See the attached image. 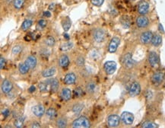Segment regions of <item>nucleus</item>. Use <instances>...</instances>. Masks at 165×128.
Instances as JSON below:
<instances>
[{
	"label": "nucleus",
	"instance_id": "a19ab883",
	"mask_svg": "<svg viewBox=\"0 0 165 128\" xmlns=\"http://www.w3.org/2000/svg\"><path fill=\"white\" fill-rule=\"evenodd\" d=\"M104 2V0H91V2L95 6H101Z\"/></svg>",
	"mask_w": 165,
	"mask_h": 128
},
{
	"label": "nucleus",
	"instance_id": "58836bf2",
	"mask_svg": "<svg viewBox=\"0 0 165 128\" xmlns=\"http://www.w3.org/2000/svg\"><path fill=\"white\" fill-rule=\"evenodd\" d=\"M85 63V59L83 56H79V58H77L76 60V65L79 66H84Z\"/></svg>",
	"mask_w": 165,
	"mask_h": 128
},
{
	"label": "nucleus",
	"instance_id": "39448f33",
	"mask_svg": "<svg viewBox=\"0 0 165 128\" xmlns=\"http://www.w3.org/2000/svg\"><path fill=\"white\" fill-rule=\"evenodd\" d=\"M93 38L96 42L101 43L105 40L106 33L102 28H97L93 32Z\"/></svg>",
	"mask_w": 165,
	"mask_h": 128
},
{
	"label": "nucleus",
	"instance_id": "9d476101",
	"mask_svg": "<svg viewBox=\"0 0 165 128\" xmlns=\"http://www.w3.org/2000/svg\"><path fill=\"white\" fill-rule=\"evenodd\" d=\"M120 118L118 115L112 114L107 118V125L110 127H117L119 125L120 123Z\"/></svg>",
	"mask_w": 165,
	"mask_h": 128
},
{
	"label": "nucleus",
	"instance_id": "ddd939ff",
	"mask_svg": "<svg viewBox=\"0 0 165 128\" xmlns=\"http://www.w3.org/2000/svg\"><path fill=\"white\" fill-rule=\"evenodd\" d=\"M104 68L105 72H107V74H113L117 70V63L113 61H107L105 63Z\"/></svg>",
	"mask_w": 165,
	"mask_h": 128
},
{
	"label": "nucleus",
	"instance_id": "f03ea898",
	"mask_svg": "<svg viewBox=\"0 0 165 128\" xmlns=\"http://www.w3.org/2000/svg\"><path fill=\"white\" fill-rule=\"evenodd\" d=\"M164 72L162 71H157L154 72L151 76V82L155 86H159L163 83L164 80Z\"/></svg>",
	"mask_w": 165,
	"mask_h": 128
},
{
	"label": "nucleus",
	"instance_id": "c756f323",
	"mask_svg": "<svg viewBox=\"0 0 165 128\" xmlns=\"http://www.w3.org/2000/svg\"><path fill=\"white\" fill-rule=\"evenodd\" d=\"M32 20H30V19H26V20H24V22L22 23L21 24V29L23 31H26L28 30V28H30L32 25Z\"/></svg>",
	"mask_w": 165,
	"mask_h": 128
},
{
	"label": "nucleus",
	"instance_id": "412c9836",
	"mask_svg": "<svg viewBox=\"0 0 165 128\" xmlns=\"http://www.w3.org/2000/svg\"><path fill=\"white\" fill-rule=\"evenodd\" d=\"M61 97L64 101H68L72 98V92L69 88H64L61 92Z\"/></svg>",
	"mask_w": 165,
	"mask_h": 128
},
{
	"label": "nucleus",
	"instance_id": "0eeeda50",
	"mask_svg": "<svg viewBox=\"0 0 165 128\" xmlns=\"http://www.w3.org/2000/svg\"><path fill=\"white\" fill-rule=\"evenodd\" d=\"M148 61L150 66L152 67H156L159 63V56L155 51H151L149 52L148 55Z\"/></svg>",
	"mask_w": 165,
	"mask_h": 128
},
{
	"label": "nucleus",
	"instance_id": "f257e3e1",
	"mask_svg": "<svg viewBox=\"0 0 165 128\" xmlns=\"http://www.w3.org/2000/svg\"><path fill=\"white\" fill-rule=\"evenodd\" d=\"M72 127L75 128H88L91 127V123L86 117H80L74 120Z\"/></svg>",
	"mask_w": 165,
	"mask_h": 128
},
{
	"label": "nucleus",
	"instance_id": "20e7f679",
	"mask_svg": "<svg viewBox=\"0 0 165 128\" xmlns=\"http://www.w3.org/2000/svg\"><path fill=\"white\" fill-rule=\"evenodd\" d=\"M135 24L138 28H145L149 25L150 21L147 16H145V15H141L138 16L135 19Z\"/></svg>",
	"mask_w": 165,
	"mask_h": 128
},
{
	"label": "nucleus",
	"instance_id": "1a4fd4ad",
	"mask_svg": "<svg viewBox=\"0 0 165 128\" xmlns=\"http://www.w3.org/2000/svg\"><path fill=\"white\" fill-rule=\"evenodd\" d=\"M120 119L126 125H131L134 122V115L130 112L125 111L121 114Z\"/></svg>",
	"mask_w": 165,
	"mask_h": 128
},
{
	"label": "nucleus",
	"instance_id": "e433bc0d",
	"mask_svg": "<svg viewBox=\"0 0 165 128\" xmlns=\"http://www.w3.org/2000/svg\"><path fill=\"white\" fill-rule=\"evenodd\" d=\"M46 24H47V22H46V20L40 19V20L38 21V23H37V29L42 30L44 28H46Z\"/></svg>",
	"mask_w": 165,
	"mask_h": 128
},
{
	"label": "nucleus",
	"instance_id": "aec40b11",
	"mask_svg": "<svg viewBox=\"0 0 165 128\" xmlns=\"http://www.w3.org/2000/svg\"><path fill=\"white\" fill-rule=\"evenodd\" d=\"M25 63L28 65L30 69H34L36 67L37 61V58L35 56H28V58L25 60Z\"/></svg>",
	"mask_w": 165,
	"mask_h": 128
},
{
	"label": "nucleus",
	"instance_id": "4468645a",
	"mask_svg": "<svg viewBox=\"0 0 165 128\" xmlns=\"http://www.w3.org/2000/svg\"><path fill=\"white\" fill-rule=\"evenodd\" d=\"M31 111H32L33 114H34L35 116L38 117V118L42 117L45 112L44 107L41 105V104H37V105H35V106L32 107Z\"/></svg>",
	"mask_w": 165,
	"mask_h": 128
},
{
	"label": "nucleus",
	"instance_id": "f704fd0d",
	"mask_svg": "<svg viewBox=\"0 0 165 128\" xmlns=\"http://www.w3.org/2000/svg\"><path fill=\"white\" fill-rule=\"evenodd\" d=\"M25 0H13V5L16 9H20L24 6Z\"/></svg>",
	"mask_w": 165,
	"mask_h": 128
},
{
	"label": "nucleus",
	"instance_id": "49530a36",
	"mask_svg": "<svg viewBox=\"0 0 165 128\" xmlns=\"http://www.w3.org/2000/svg\"><path fill=\"white\" fill-rule=\"evenodd\" d=\"M2 114H3V115H5V117H7L9 114V111H8V110H5Z\"/></svg>",
	"mask_w": 165,
	"mask_h": 128
},
{
	"label": "nucleus",
	"instance_id": "4be33fe9",
	"mask_svg": "<svg viewBox=\"0 0 165 128\" xmlns=\"http://www.w3.org/2000/svg\"><path fill=\"white\" fill-rule=\"evenodd\" d=\"M151 43L154 47H158L162 43V37L158 34H153V38Z\"/></svg>",
	"mask_w": 165,
	"mask_h": 128
},
{
	"label": "nucleus",
	"instance_id": "79ce46f5",
	"mask_svg": "<svg viewBox=\"0 0 165 128\" xmlns=\"http://www.w3.org/2000/svg\"><path fill=\"white\" fill-rule=\"evenodd\" d=\"M6 59L3 57V56H1V58H0V68L1 70L4 68L5 66H6Z\"/></svg>",
	"mask_w": 165,
	"mask_h": 128
},
{
	"label": "nucleus",
	"instance_id": "473e14b6",
	"mask_svg": "<svg viewBox=\"0 0 165 128\" xmlns=\"http://www.w3.org/2000/svg\"><path fill=\"white\" fill-rule=\"evenodd\" d=\"M38 88L40 89V91L41 92H46V91H48V88H50L49 87V84L48 82H40V84L38 85Z\"/></svg>",
	"mask_w": 165,
	"mask_h": 128
},
{
	"label": "nucleus",
	"instance_id": "f8f14e48",
	"mask_svg": "<svg viewBox=\"0 0 165 128\" xmlns=\"http://www.w3.org/2000/svg\"><path fill=\"white\" fill-rule=\"evenodd\" d=\"M119 44H120V39L118 37H114V38H112V40H110V44H109V52L111 53V54L116 52Z\"/></svg>",
	"mask_w": 165,
	"mask_h": 128
},
{
	"label": "nucleus",
	"instance_id": "c9c22d12",
	"mask_svg": "<svg viewBox=\"0 0 165 128\" xmlns=\"http://www.w3.org/2000/svg\"><path fill=\"white\" fill-rule=\"evenodd\" d=\"M142 127L145 128H155L157 127V125L155 123L151 122V121H145V122L143 123Z\"/></svg>",
	"mask_w": 165,
	"mask_h": 128
},
{
	"label": "nucleus",
	"instance_id": "5701e85b",
	"mask_svg": "<svg viewBox=\"0 0 165 128\" xmlns=\"http://www.w3.org/2000/svg\"><path fill=\"white\" fill-rule=\"evenodd\" d=\"M86 90L88 93H91V94L95 93L96 92V90H97V85H96V83L95 82H92V81L88 82L86 85Z\"/></svg>",
	"mask_w": 165,
	"mask_h": 128
},
{
	"label": "nucleus",
	"instance_id": "6ab92c4d",
	"mask_svg": "<svg viewBox=\"0 0 165 128\" xmlns=\"http://www.w3.org/2000/svg\"><path fill=\"white\" fill-rule=\"evenodd\" d=\"M59 64L61 67H66L68 66L69 64V59H68V56L66 54H63L62 56L59 57Z\"/></svg>",
	"mask_w": 165,
	"mask_h": 128
},
{
	"label": "nucleus",
	"instance_id": "dca6fc26",
	"mask_svg": "<svg viewBox=\"0 0 165 128\" xmlns=\"http://www.w3.org/2000/svg\"><path fill=\"white\" fill-rule=\"evenodd\" d=\"M119 22L123 28H129L131 26V19L129 15H123L119 19Z\"/></svg>",
	"mask_w": 165,
	"mask_h": 128
},
{
	"label": "nucleus",
	"instance_id": "c03bdc74",
	"mask_svg": "<svg viewBox=\"0 0 165 128\" xmlns=\"http://www.w3.org/2000/svg\"><path fill=\"white\" fill-rule=\"evenodd\" d=\"M35 90H36V88H35V86H30V88H28V92H30V93H33Z\"/></svg>",
	"mask_w": 165,
	"mask_h": 128
},
{
	"label": "nucleus",
	"instance_id": "de8ad7c7",
	"mask_svg": "<svg viewBox=\"0 0 165 128\" xmlns=\"http://www.w3.org/2000/svg\"><path fill=\"white\" fill-rule=\"evenodd\" d=\"M64 38L66 39V40H69V36H68L67 34H64Z\"/></svg>",
	"mask_w": 165,
	"mask_h": 128
},
{
	"label": "nucleus",
	"instance_id": "a211bd4d",
	"mask_svg": "<svg viewBox=\"0 0 165 128\" xmlns=\"http://www.w3.org/2000/svg\"><path fill=\"white\" fill-rule=\"evenodd\" d=\"M46 82H48L49 84V87L51 89V91L52 92H57V89L59 88V82L58 80L57 79H51L47 80Z\"/></svg>",
	"mask_w": 165,
	"mask_h": 128
},
{
	"label": "nucleus",
	"instance_id": "b1692460",
	"mask_svg": "<svg viewBox=\"0 0 165 128\" xmlns=\"http://www.w3.org/2000/svg\"><path fill=\"white\" fill-rule=\"evenodd\" d=\"M67 124H68V121H67V119L66 118H59L56 121V125H57V127L59 128H64L66 127Z\"/></svg>",
	"mask_w": 165,
	"mask_h": 128
},
{
	"label": "nucleus",
	"instance_id": "2f4dec72",
	"mask_svg": "<svg viewBox=\"0 0 165 128\" xmlns=\"http://www.w3.org/2000/svg\"><path fill=\"white\" fill-rule=\"evenodd\" d=\"M84 108V105L82 104H75L72 108V111L74 112L75 114H79L82 109Z\"/></svg>",
	"mask_w": 165,
	"mask_h": 128
},
{
	"label": "nucleus",
	"instance_id": "9b49d317",
	"mask_svg": "<svg viewBox=\"0 0 165 128\" xmlns=\"http://www.w3.org/2000/svg\"><path fill=\"white\" fill-rule=\"evenodd\" d=\"M149 3L145 1V0H142L138 4V7H137V11L140 15H145L147 14L149 11Z\"/></svg>",
	"mask_w": 165,
	"mask_h": 128
},
{
	"label": "nucleus",
	"instance_id": "72a5a7b5",
	"mask_svg": "<svg viewBox=\"0 0 165 128\" xmlns=\"http://www.w3.org/2000/svg\"><path fill=\"white\" fill-rule=\"evenodd\" d=\"M24 118L20 117V118H16V120H14V127H22L23 125H24Z\"/></svg>",
	"mask_w": 165,
	"mask_h": 128
},
{
	"label": "nucleus",
	"instance_id": "2eb2a0df",
	"mask_svg": "<svg viewBox=\"0 0 165 128\" xmlns=\"http://www.w3.org/2000/svg\"><path fill=\"white\" fill-rule=\"evenodd\" d=\"M1 88H2V92L4 93H9L12 90L13 88V85H12V82L8 79L3 80V82L2 83V86H1Z\"/></svg>",
	"mask_w": 165,
	"mask_h": 128
},
{
	"label": "nucleus",
	"instance_id": "bb28decb",
	"mask_svg": "<svg viewBox=\"0 0 165 128\" xmlns=\"http://www.w3.org/2000/svg\"><path fill=\"white\" fill-rule=\"evenodd\" d=\"M30 69V68L26 63H20L19 64V66H18V70H19V72H20L21 74H26V73H28Z\"/></svg>",
	"mask_w": 165,
	"mask_h": 128
},
{
	"label": "nucleus",
	"instance_id": "f3484780",
	"mask_svg": "<svg viewBox=\"0 0 165 128\" xmlns=\"http://www.w3.org/2000/svg\"><path fill=\"white\" fill-rule=\"evenodd\" d=\"M76 80V76L73 73V72H70L68 74L66 75L64 79V82L67 85H72L74 84Z\"/></svg>",
	"mask_w": 165,
	"mask_h": 128
},
{
	"label": "nucleus",
	"instance_id": "7ed1b4c3",
	"mask_svg": "<svg viewBox=\"0 0 165 128\" xmlns=\"http://www.w3.org/2000/svg\"><path fill=\"white\" fill-rule=\"evenodd\" d=\"M135 61L133 59V56L130 53L126 54L122 58V64L126 69H131L135 65Z\"/></svg>",
	"mask_w": 165,
	"mask_h": 128
},
{
	"label": "nucleus",
	"instance_id": "cd10ccee",
	"mask_svg": "<svg viewBox=\"0 0 165 128\" xmlns=\"http://www.w3.org/2000/svg\"><path fill=\"white\" fill-rule=\"evenodd\" d=\"M44 43L46 44V46L53 47L55 45V44H56V40H55V38L53 37L49 36L45 38Z\"/></svg>",
	"mask_w": 165,
	"mask_h": 128
},
{
	"label": "nucleus",
	"instance_id": "423d86ee",
	"mask_svg": "<svg viewBox=\"0 0 165 128\" xmlns=\"http://www.w3.org/2000/svg\"><path fill=\"white\" fill-rule=\"evenodd\" d=\"M140 92H141V86H140V84L138 82H133L129 86L128 93H129V96L135 97V96L139 95Z\"/></svg>",
	"mask_w": 165,
	"mask_h": 128
},
{
	"label": "nucleus",
	"instance_id": "ea45409f",
	"mask_svg": "<svg viewBox=\"0 0 165 128\" xmlns=\"http://www.w3.org/2000/svg\"><path fill=\"white\" fill-rule=\"evenodd\" d=\"M22 50V47L20 46V45H16V46H14L12 49V53L14 54H18Z\"/></svg>",
	"mask_w": 165,
	"mask_h": 128
},
{
	"label": "nucleus",
	"instance_id": "37998d69",
	"mask_svg": "<svg viewBox=\"0 0 165 128\" xmlns=\"http://www.w3.org/2000/svg\"><path fill=\"white\" fill-rule=\"evenodd\" d=\"M31 127H40V124L38 122H33L31 124Z\"/></svg>",
	"mask_w": 165,
	"mask_h": 128
},
{
	"label": "nucleus",
	"instance_id": "a878e982",
	"mask_svg": "<svg viewBox=\"0 0 165 128\" xmlns=\"http://www.w3.org/2000/svg\"><path fill=\"white\" fill-rule=\"evenodd\" d=\"M55 73H56V69L54 67H50L43 71L42 76L46 78V77H50V76H53Z\"/></svg>",
	"mask_w": 165,
	"mask_h": 128
},
{
	"label": "nucleus",
	"instance_id": "c85d7f7f",
	"mask_svg": "<svg viewBox=\"0 0 165 128\" xmlns=\"http://www.w3.org/2000/svg\"><path fill=\"white\" fill-rule=\"evenodd\" d=\"M73 47V44L72 42H66L63 44H62L61 46V50L63 51V52H66V51H68L70 50Z\"/></svg>",
	"mask_w": 165,
	"mask_h": 128
},
{
	"label": "nucleus",
	"instance_id": "7c9ffc66",
	"mask_svg": "<svg viewBox=\"0 0 165 128\" xmlns=\"http://www.w3.org/2000/svg\"><path fill=\"white\" fill-rule=\"evenodd\" d=\"M46 114L49 118H50V119H53V118H56V116L57 115V111H56V109L51 108H49L48 110L46 111Z\"/></svg>",
	"mask_w": 165,
	"mask_h": 128
},
{
	"label": "nucleus",
	"instance_id": "393cba45",
	"mask_svg": "<svg viewBox=\"0 0 165 128\" xmlns=\"http://www.w3.org/2000/svg\"><path fill=\"white\" fill-rule=\"evenodd\" d=\"M71 25H72V22H71V19L68 17H66L62 21V26H63L65 31H68L70 29Z\"/></svg>",
	"mask_w": 165,
	"mask_h": 128
},
{
	"label": "nucleus",
	"instance_id": "6e6552de",
	"mask_svg": "<svg viewBox=\"0 0 165 128\" xmlns=\"http://www.w3.org/2000/svg\"><path fill=\"white\" fill-rule=\"evenodd\" d=\"M152 38H153L152 32L151 31H145L141 34L139 40L142 44H148L151 42Z\"/></svg>",
	"mask_w": 165,
	"mask_h": 128
},
{
	"label": "nucleus",
	"instance_id": "a18cd8bd",
	"mask_svg": "<svg viewBox=\"0 0 165 128\" xmlns=\"http://www.w3.org/2000/svg\"><path fill=\"white\" fill-rule=\"evenodd\" d=\"M43 15H44L45 17H47V18H50L51 16V13L49 11H47V12H45L44 13H43Z\"/></svg>",
	"mask_w": 165,
	"mask_h": 128
},
{
	"label": "nucleus",
	"instance_id": "4c0bfd02",
	"mask_svg": "<svg viewBox=\"0 0 165 128\" xmlns=\"http://www.w3.org/2000/svg\"><path fill=\"white\" fill-rule=\"evenodd\" d=\"M74 95H75V97H77V98H79V97L82 96L83 95L82 88H80V87H78V88H75Z\"/></svg>",
	"mask_w": 165,
	"mask_h": 128
},
{
	"label": "nucleus",
	"instance_id": "09e8293b",
	"mask_svg": "<svg viewBox=\"0 0 165 128\" xmlns=\"http://www.w3.org/2000/svg\"><path fill=\"white\" fill-rule=\"evenodd\" d=\"M130 1H135V0H130Z\"/></svg>",
	"mask_w": 165,
	"mask_h": 128
}]
</instances>
